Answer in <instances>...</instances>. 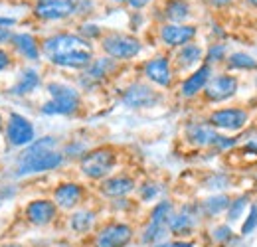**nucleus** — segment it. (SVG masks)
Segmentation results:
<instances>
[{"instance_id":"1","label":"nucleus","mask_w":257,"mask_h":247,"mask_svg":"<svg viewBox=\"0 0 257 247\" xmlns=\"http://www.w3.org/2000/svg\"><path fill=\"white\" fill-rule=\"evenodd\" d=\"M40 52L52 65L65 69H85L95 58L91 42L71 32H60L46 38L40 44Z\"/></svg>"},{"instance_id":"2","label":"nucleus","mask_w":257,"mask_h":247,"mask_svg":"<svg viewBox=\"0 0 257 247\" xmlns=\"http://www.w3.org/2000/svg\"><path fill=\"white\" fill-rule=\"evenodd\" d=\"M65 162L64 153L58 149L56 137H42L36 139L32 145H28L16 158V170L14 174L18 178H26L34 174H44L62 168Z\"/></svg>"},{"instance_id":"3","label":"nucleus","mask_w":257,"mask_h":247,"mask_svg":"<svg viewBox=\"0 0 257 247\" xmlns=\"http://www.w3.org/2000/svg\"><path fill=\"white\" fill-rule=\"evenodd\" d=\"M48 93H50V99L42 105L40 113L42 115H48V117H69V115H75L77 109L81 107V95L75 87L67 85V83H60V81H52L48 83Z\"/></svg>"},{"instance_id":"4","label":"nucleus","mask_w":257,"mask_h":247,"mask_svg":"<svg viewBox=\"0 0 257 247\" xmlns=\"http://www.w3.org/2000/svg\"><path fill=\"white\" fill-rule=\"evenodd\" d=\"M117 166V153L111 147H97L79 158V170L89 180H105Z\"/></svg>"},{"instance_id":"5","label":"nucleus","mask_w":257,"mask_h":247,"mask_svg":"<svg viewBox=\"0 0 257 247\" xmlns=\"http://www.w3.org/2000/svg\"><path fill=\"white\" fill-rule=\"evenodd\" d=\"M101 50L105 52L107 58H111L115 62H128L141 54L143 44L135 36L111 32V34H105L101 38Z\"/></svg>"},{"instance_id":"6","label":"nucleus","mask_w":257,"mask_h":247,"mask_svg":"<svg viewBox=\"0 0 257 247\" xmlns=\"http://www.w3.org/2000/svg\"><path fill=\"white\" fill-rule=\"evenodd\" d=\"M4 139L12 149H26L36 141V129L28 117L12 111L4 125Z\"/></svg>"},{"instance_id":"7","label":"nucleus","mask_w":257,"mask_h":247,"mask_svg":"<svg viewBox=\"0 0 257 247\" xmlns=\"http://www.w3.org/2000/svg\"><path fill=\"white\" fill-rule=\"evenodd\" d=\"M135 239V229L127 221H109L95 231L93 247H127Z\"/></svg>"},{"instance_id":"8","label":"nucleus","mask_w":257,"mask_h":247,"mask_svg":"<svg viewBox=\"0 0 257 247\" xmlns=\"http://www.w3.org/2000/svg\"><path fill=\"white\" fill-rule=\"evenodd\" d=\"M60 216L58 206L52 198H36L24 206V219L34 227H46Z\"/></svg>"},{"instance_id":"9","label":"nucleus","mask_w":257,"mask_h":247,"mask_svg":"<svg viewBox=\"0 0 257 247\" xmlns=\"http://www.w3.org/2000/svg\"><path fill=\"white\" fill-rule=\"evenodd\" d=\"M75 14V0H36L34 16L42 22H60Z\"/></svg>"},{"instance_id":"10","label":"nucleus","mask_w":257,"mask_h":247,"mask_svg":"<svg viewBox=\"0 0 257 247\" xmlns=\"http://www.w3.org/2000/svg\"><path fill=\"white\" fill-rule=\"evenodd\" d=\"M249 121V113L241 107H224V109H216L210 113L208 123L212 125L214 129L220 131H231L237 133L241 131Z\"/></svg>"},{"instance_id":"11","label":"nucleus","mask_w":257,"mask_h":247,"mask_svg":"<svg viewBox=\"0 0 257 247\" xmlns=\"http://www.w3.org/2000/svg\"><path fill=\"white\" fill-rule=\"evenodd\" d=\"M200 208L198 206H184L180 208L178 212L174 210L172 216L168 217L166 221V227H168V233L176 235V237H186L194 233L198 221H200Z\"/></svg>"},{"instance_id":"12","label":"nucleus","mask_w":257,"mask_h":247,"mask_svg":"<svg viewBox=\"0 0 257 247\" xmlns=\"http://www.w3.org/2000/svg\"><path fill=\"white\" fill-rule=\"evenodd\" d=\"M239 87V81L235 75H229V73H222V75H212L208 85L204 87V97L210 101V103H222L231 99Z\"/></svg>"},{"instance_id":"13","label":"nucleus","mask_w":257,"mask_h":247,"mask_svg":"<svg viewBox=\"0 0 257 247\" xmlns=\"http://www.w3.org/2000/svg\"><path fill=\"white\" fill-rule=\"evenodd\" d=\"M161 93L149 83H133L123 93V105L131 109H149L161 103Z\"/></svg>"},{"instance_id":"14","label":"nucleus","mask_w":257,"mask_h":247,"mask_svg":"<svg viewBox=\"0 0 257 247\" xmlns=\"http://www.w3.org/2000/svg\"><path fill=\"white\" fill-rule=\"evenodd\" d=\"M83 198H85V188L79 182H71V180L58 184L52 192V200L58 206V210H65V212L77 210Z\"/></svg>"},{"instance_id":"15","label":"nucleus","mask_w":257,"mask_h":247,"mask_svg":"<svg viewBox=\"0 0 257 247\" xmlns=\"http://www.w3.org/2000/svg\"><path fill=\"white\" fill-rule=\"evenodd\" d=\"M143 73L145 77L159 85V87H164L168 89L172 85V79H174V69H172V62L166 58V56H155L151 58L149 62H145L143 65Z\"/></svg>"},{"instance_id":"16","label":"nucleus","mask_w":257,"mask_h":247,"mask_svg":"<svg viewBox=\"0 0 257 247\" xmlns=\"http://www.w3.org/2000/svg\"><path fill=\"white\" fill-rule=\"evenodd\" d=\"M198 34V28L192 24H164L159 32L161 42L168 48H182L186 44H192Z\"/></svg>"},{"instance_id":"17","label":"nucleus","mask_w":257,"mask_h":247,"mask_svg":"<svg viewBox=\"0 0 257 247\" xmlns=\"http://www.w3.org/2000/svg\"><path fill=\"white\" fill-rule=\"evenodd\" d=\"M220 133L212 127L210 123H190L186 127V139L188 143H192L198 149H208V147H216L220 141Z\"/></svg>"},{"instance_id":"18","label":"nucleus","mask_w":257,"mask_h":247,"mask_svg":"<svg viewBox=\"0 0 257 247\" xmlns=\"http://www.w3.org/2000/svg\"><path fill=\"white\" fill-rule=\"evenodd\" d=\"M210 77H212V65H208V63L198 65L192 73L182 81V85H180V95L186 97V99L196 97L198 93L204 91V87L208 85Z\"/></svg>"},{"instance_id":"19","label":"nucleus","mask_w":257,"mask_h":247,"mask_svg":"<svg viewBox=\"0 0 257 247\" xmlns=\"http://www.w3.org/2000/svg\"><path fill=\"white\" fill-rule=\"evenodd\" d=\"M135 188H137V182L133 176L117 174V176H109V178L101 180L99 192L105 198H125L131 192H135Z\"/></svg>"},{"instance_id":"20","label":"nucleus","mask_w":257,"mask_h":247,"mask_svg":"<svg viewBox=\"0 0 257 247\" xmlns=\"http://www.w3.org/2000/svg\"><path fill=\"white\" fill-rule=\"evenodd\" d=\"M12 48L16 50L18 56H22L24 60H30V62H38L40 60V44L38 40L34 38L32 34L28 32H20V34H12V40H10Z\"/></svg>"},{"instance_id":"21","label":"nucleus","mask_w":257,"mask_h":247,"mask_svg":"<svg viewBox=\"0 0 257 247\" xmlns=\"http://www.w3.org/2000/svg\"><path fill=\"white\" fill-rule=\"evenodd\" d=\"M202 60H204V50L198 44H186V46L178 48V52L174 56V67L186 71V69L198 67Z\"/></svg>"},{"instance_id":"22","label":"nucleus","mask_w":257,"mask_h":247,"mask_svg":"<svg viewBox=\"0 0 257 247\" xmlns=\"http://www.w3.org/2000/svg\"><path fill=\"white\" fill-rule=\"evenodd\" d=\"M97 221V214L93 210H87V208H77L73 210V214L69 216V229L77 235H87L93 231Z\"/></svg>"},{"instance_id":"23","label":"nucleus","mask_w":257,"mask_h":247,"mask_svg":"<svg viewBox=\"0 0 257 247\" xmlns=\"http://www.w3.org/2000/svg\"><path fill=\"white\" fill-rule=\"evenodd\" d=\"M115 67H117V62L111 60V58H107V56L105 58H93V62L89 63L85 67V71H83V81H87V83H99Z\"/></svg>"},{"instance_id":"24","label":"nucleus","mask_w":257,"mask_h":247,"mask_svg":"<svg viewBox=\"0 0 257 247\" xmlns=\"http://www.w3.org/2000/svg\"><path fill=\"white\" fill-rule=\"evenodd\" d=\"M40 83H42V77H40V73L36 69H24L20 73L18 81L12 85L10 93L16 95V97H26V95L36 91L40 87Z\"/></svg>"},{"instance_id":"25","label":"nucleus","mask_w":257,"mask_h":247,"mask_svg":"<svg viewBox=\"0 0 257 247\" xmlns=\"http://www.w3.org/2000/svg\"><path fill=\"white\" fill-rule=\"evenodd\" d=\"M190 4L186 0H166L164 4V16L170 20V24H182L190 18Z\"/></svg>"},{"instance_id":"26","label":"nucleus","mask_w":257,"mask_h":247,"mask_svg":"<svg viewBox=\"0 0 257 247\" xmlns=\"http://www.w3.org/2000/svg\"><path fill=\"white\" fill-rule=\"evenodd\" d=\"M229 206V198L225 194H218V196H212V198H206L198 208H200V214L208 217H216L220 216L222 212L227 210Z\"/></svg>"},{"instance_id":"27","label":"nucleus","mask_w":257,"mask_h":247,"mask_svg":"<svg viewBox=\"0 0 257 247\" xmlns=\"http://www.w3.org/2000/svg\"><path fill=\"white\" fill-rule=\"evenodd\" d=\"M168 235V227L166 225H159V223H147V227L141 231V241L145 245H159L166 239Z\"/></svg>"},{"instance_id":"28","label":"nucleus","mask_w":257,"mask_h":247,"mask_svg":"<svg viewBox=\"0 0 257 247\" xmlns=\"http://www.w3.org/2000/svg\"><path fill=\"white\" fill-rule=\"evenodd\" d=\"M225 62H227V69H257L255 58H251L249 54H243V52H235V54L227 56Z\"/></svg>"},{"instance_id":"29","label":"nucleus","mask_w":257,"mask_h":247,"mask_svg":"<svg viewBox=\"0 0 257 247\" xmlns=\"http://www.w3.org/2000/svg\"><path fill=\"white\" fill-rule=\"evenodd\" d=\"M172 212H174L172 202H168V200H161V202L151 210V217H149V221H151V223H159V225H166V221H168V217L172 216Z\"/></svg>"},{"instance_id":"30","label":"nucleus","mask_w":257,"mask_h":247,"mask_svg":"<svg viewBox=\"0 0 257 247\" xmlns=\"http://www.w3.org/2000/svg\"><path fill=\"white\" fill-rule=\"evenodd\" d=\"M247 208H249V202H247L245 196H239V198H235V200H229V206H227V210H225L227 221H235V219H239Z\"/></svg>"},{"instance_id":"31","label":"nucleus","mask_w":257,"mask_h":247,"mask_svg":"<svg viewBox=\"0 0 257 247\" xmlns=\"http://www.w3.org/2000/svg\"><path fill=\"white\" fill-rule=\"evenodd\" d=\"M204 60H206V63H208V65L218 63V62H224V60H225V46H224V44H220V42L212 44V46L208 48V52H206Z\"/></svg>"},{"instance_id":"32","label":"nucleus","mask_w":257,"mask_h":247,"mask_svg":"<svg viewBox=\"0 0 257 247\" xmlns=\"http://www.w3.org/2000/svg\"><path fill=\"white\" fill-rule=\"evenodd\" d=\"M139 194H141V200L143 202H153V200L159 198L161 186L157 184V182H145V184H141V188H139Z\"/></svg>"},{"instance_id":"33","label":"nucleus","mask_w":257,"mask_h":247,"mask_svg":"<svg viewBox=\"0 0 257 247\" xmlns=\"http://www.w3.org/2000/svg\"><path fill=\"white\" fill-rule=\"evenodd\" d=\"M255 227H257V204H251L249 214H247L243 225H241V235H249L251 231H255Z\"/></svg>"},{"instance_id":"34","label":"nucleus","mask_w":257,"mask_h":247,"mask_svg":"<svg viewBox=\"0 0 257 247\" xmlns=\"http://www.w3.org/2000/svg\"><path fill=\"white\" fill-rule=\"evenodd\" d=\"M212 237L216 243H227L231 237H233V231L229 225H216L214 231H212Z\"/></svg>"},{"instance_id":"35","label":"nucleus","mask_w":257,"mask_h":247,"mask_svg":"<svg viewBox=\"0 0 257 247\" xmlns=\"http://www.w3.org/2000/svg\"><path fill=\"white\" fill-rule=\"evenodd\" d=\"M79 36H81L83 40L91 42V40H95V38H101V28L95 26V24H83L81 30H79Z\"/></svg>"},{"instance_id":"36","label":"nucleus","mask_w":257,"mask_h":247,"mask_svg":"<svg viewBox=\"0 0 257 247\" xmlns=\"http://www.w3.org/2000/svg\"><path fill=\"white\" fill-rule=\"evenodd\" d=\"M10 65H12V56H10V52H6V50L0 48V73L6 71Z\"/></svg>"},{"instance_id":"37","label":"nucleus","mask_w":257,"mask_h":247,"mask_svg":"<svg viewBox=\"0 0 257 247\" xmlns=\"http://www.w3.org/2000/svg\"><path fill=\"white\" fill-rule=\"evenodd\" d=\"M153 247H196L190 241H184V239H178V241H162L159 245H153Z\"/></svg>"},{"instance_id":"38","label":"nucleus","mask_w":257,"mask_h":247,"mask_svg":"<svg viewBox=\"0 0 257 247\" xmlns=\"http://www.w3.org/2000/svg\"><path fill=\"white\" fill-rule=\"evenodd\" d=\"M10 40H12V32L8 30V28L0 26V46L2 44H10Z\"/></svg>"},{"instance_id":"39","label":"nucleus","mask_w":257,"mask_h":247,"mask_svg":"<svg viewBox=\"0 0 257 247\" xmlns=\"http://www.w3.org/2000/svg\"><path fill=\"white\" fill-rule=\"evenodd\" d=\"M153 0H127V4L131 8H135V10H141V8H145L147 4H151Z\"/></svg>"},{"instance_id":"40","label":"nucleus","mask_w":257,"mask_h":247,"mask_svg":"<svg viewBox=\"0 0 257 247\" xmlns=\"http://www.w3.org/2000/svg\"><path fill=\"white\" fill-rule=\"evenodd\" d=\"M212 6H216V8H224V6H227V4H231L233 0H208Z\"/></svg>"},{"instance_id":"41","label":"nucleus","mask_w":257,"mask_h":247,"mask_svg":"<svg viewBox=\"0 0 257 247\" xmlns=\"http://www.w3.org/2000/svg\"><path fill=\"white\" fill-rule=\"evenodd\" d=\"M0 247H26V245H22V243H12V241H8V243H2Z\"/></svg>"},{"instance_id":"42","label":"nucleus","mask_w":257,"mask_h":247,"mask_svg":"<svg viewBox=\"0 0 257 247\" xmlns=\"http://www.w3.org/2000/svg\"><path fill=\"white\" fill-rule=\"evenodd\" d=\"M4 129V119H2V115H0V131Z\"/></svg>"},{"instance_id":"43","label":"nucleus","mask_w":257,"mask_h":247,"mask_svg":"<svg viewBox=\"0 0 257 247\" xmlns=\"http://www.w3.org/2000/svg\"><path fill=\"white\" fill-rule=\"evenodd\" d=\"M247 2H249L251 6H257V0H247Z\"/></svg>"},{"instance_id":"44","label":"nucleus","mask_w":257,"mask_h":247,"mask_svg":"<svg viewBox=\"0 0 257 247\" xmlns=\"http://www.w3.org/2000/svg\"><path fill=\"white\" fill-rule=\"evenodd\" d=\"M115 2H127V0H115Z\"/></svg>"}]
</instances>
